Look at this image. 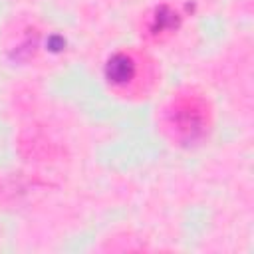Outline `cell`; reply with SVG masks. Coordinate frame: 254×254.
<instances>
[{
    "label": "cell",
    "mask_w": 254,
    "mask_h": 254,
    "mask_svg": "<svg viewBox=\"0 0 254 254\" xmlns=\"http://www.w3.org/2000/svg\"><path fill=\"white\" fill-rule=\"evenodd\" d=\"M210 125V111L206 101L198 95L183 93L169 101L165 109V129L171 139L183 145H192L206 135Z\"/></svg>",
    "instance_id": "2"
},
{
    "label": "cell",
    "mask_w": 254,
    "mask_h": 254,
    "mask_svg": "<svg viewBox=\"0 0 254 254\" xmlns=\"http://www.w3.org/2000/svg\"><path fill=\"white\" fill-rule=\"evenodd\" d=\"M105 81L115 95L141 99L155 87L157 67L149 56L137 50H121L107 60Z\"/></svg>",
    "instance_id": "1"
}]
</instances>
